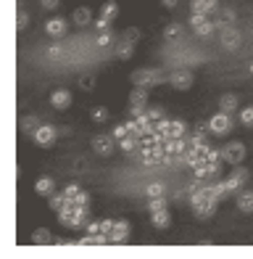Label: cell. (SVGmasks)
Wrapping results in <instances>:
<instances>
[{"mask_svg": "<svg viewBox=\"0 0 253 259\" xmlns=\"http://www.w3.org/2000/svg\"><path fill=\"white\" fill-rule=\"evenodd\" d=\"M222 154H224V164H229V167H237V164H243L245 156H248V148L243 140H232V143H227L222 148Z\"/></svg>", "mask_w": 253, "mask_h": 259, "instance_id": "6da1fadb", "label": "cell"}, {"mask_svg": "<svg viewBox=\"0 0 253 259\" xmlns=\"http://www.w3.org/2000/svg\"><path fill=\"white\" fill-rule=\"evenodd\" d=\"M229 130H232V114L216 111L211 119H209V133H211L214 138H224V135H229Z\"/></svg>", "mask_w": 253, "mask_h": 259, "instance_id": "7a4b0ae2", "label": "cell"}, {"mask_svg": "<svg viewBox=\"0 0 253 259\" xmlns=\"http://www.w3.org/2000/svg\"><path fill=\"white\" fill-rule=\"evenodd\" d=\"M164 82V77H161V72L158 69H137V72L132 74V85H137V88H156V85H161Z\"/></svg>", "mask_w": 253, "mask_h": 259, "instance_id": "3957f363", "label": "cell"}, {"mask_svg": "<svg viewBox=\"0 0 253 259\" xmlns=\"http://www.w3.org/2000/svg\"><path fill=\"white\" fill-rule=\"evenodd\" d=\"M190 27L198 37H211L214 29H216V19H209V14H193Z\"/></svg>", "mask_w": 253, "mask_h": 259, "instance_id": "277c9868", "label": "cell"}, {"mask_svg": "<svg viewBox=\"0 0 253 259\" xmlns=\"http://www.w3.org/2000/svg\"><path fill=\"white\" fill-rule=\"evenodd\" d=\"M90 148H93L98 156H111L113 151L119 148V140L113 135H95L93 140H90Z\"/></svg>", "mask_w": 253, "mask_h": 259, "instance_id": "5b68a950", "label": "cell"}, {"mask_svg": "<svg viewBox=\"0 0 253 259\" xmlns=\"http://www.w3.org/2000/svg\"><path fill=\"white\" fill-rule=\"evenodd\" d=\"M116 16H119V6L113 3V0H108V3H103L100 16L93 21V24H95V29H98V32H106V29L111 27V21L116 19Z\"/></svg>", "mask_w": 253, "mask_h": 259, "instance_id": "8992f818", "label": "cell"}, {"mask_svg": "<svg viewBox=\"0 0 253 259\" xmlns=\"http://www.w3.org/2000/svg\"><path fill=\"white\" fill-rule=\"evenodd\" d=\"M248 178H250V172H248L245 167H240V164H237V167H235L232 172H229L224 180H227V188H229V191H232V193H240V191L245 188Z\"/></svg>", "mask_w": 253, "mask_h": 259, "instance_id": "52a82bcc", "label": "cell"}, {"mask_svg": "<svg viewBox=\"0 0 253 259\" xmlns=\"http://www.w3.org/2000/svg\"><path fill=\"white\" fill-rule=\"evenodd\" d=\"M148 109V88H137L130 93V114L132 116H140Z\"/></svg>", "mask_w": 253, "mask_h": 259, "instance_id": "ba28073f", "label": "cell"}, {"mask_svg": "<svg viewBox=\"0 0 253 259\" xmlns=\"http://www.w3.org/2000/svg\"><path fill=\"white\" fill-rule=\"evenodd\" d=\"M164 148H166V154H169L171 159H185L187 148H190V140H187V135H185V138H166Z\"/></svg>", "mask_w": 253, "mask_h": 259, "instance_id": "9c48e42d", "label": "cell"}, {"mask_svg": "<svg viewBox=\"0 0 253 259\" xmlns=\"http://www.w3.org/2000/svg\"><path fill=\"white\" fill-rule=\"evenodd\" d=\"M32 138H34V143H37V146L48 148V146H53V140L58 138V127H53V124H40L37 133H34Z\"/></svg>", "mask_w": 253, "mask_h": 259, "instance_id": "30bf717a", "label": "cell"}, {"mask_svg": "<svg viewBox=\"0 0 253 259\" xmlns=\"http://www.w3.org/2000/svg\"><path fill=\"white\" fill-rule=\"evenodd\" d=\"M166 82L174 90H190L193 88V72H187V69H177V72H171L166 77Z\"/></svg>", "mask_w": 253, "mask_h": 259, "instance_id": "8fae6325", "label": "cell"}, {"mask_svg": "<svg viewBox=\"0 0 253 259\" xmlns=\"http://www.w3.org/2000/svg\"><path fill=\"white\" fill-rule=\"evenodd\" d=\"M66 32H69V21H66V19L55 16V19H50V21H45V34H48V37L61 40V37H66Z\"/></svg>", "mask_w": 253, "mask_h": 259, "instance_id": "7c38bea8", "label": "cell"}, {"mask_svg": "<svg viewBox=\"0 0 253 259\" xmlns=\"http://www.w3.org/2000/svg\"><path fill=\"white\" fill-rule=\"evenodd\" d=\"M132 235V228L126 220H116L113 222V230H111V243H126Z\"/></svg>", "mask_w": 253, "mask_h": 259, "instance_id": "4fadbf2b", "label": "cell"}, {"mask_svg": "<svg viewBox=\"0 0 253 259\" xmlns=\"http://www.w3.org/2000/svg\"><path fill=\"white\" fill-rule=\"evenodd\" d=\"M216 206H219V201L216 198H206V201H201L198 206H193V211H195V217L198 220H211L214 214H216Z\"/></svg>", "mask_w": 253, "mask_h": 259, "instance_id": "5bb4252c", "label": "cell"}, {"mask_svg": "<svg viewBox=\"0 0 253 259\" xmlns=\"http://www.w3.org/2000/svg\"><path fill=\"white\" fill-rule=\"evenodd\" d=\"M222 45H224L227 51L240 48V32H237L232 24H224V27H222Z\"/></svg>", "mask_w": 253, "mask_h": 259, "instance_id": "9a60e30c", "label": "cell"}, {"mask_svg": "<svg viewBox=\"0 0 253 259\" xmlns=\"http://www.w3.org/2000/svg\"><path fill=\"white\" fill-rule=\"evenodd\" d=\"M50 106H53V109H58V111H66L69 106H72V93H69L66 88L53 90V96H50Z\"/></svg>", "mask_w": 253, "mask_h": 259, "instance_id": "2e32d148", "label": "cell"}, {"mask_svg": "<svg viewBox=\"0 0 253 259\" xmlns=\"http://www.w3.org/2000/svg\"><path fill=\"white\" fill-rule=\"evenodd\" d=\"M219 8V0H190V11L193 14H214Z\"/></svg>", "mask_w": 253, "mask_h": 259, "instance_id": "e0dca14e", "label": "cell"}, {"mask_svg": "<svg viewBox=\"0 0 253 259\" xmlns=\"http://www.w3.org/2000/svg\"><path fill=\"white\" fill-rule=\"evenodd\" d=\"M34 193L42 196V198H50V196L55 193V183H53V178H40L37 183H34Z\"/></svg>", "mask_w": 253, "mask_h": 259, "instance_id": "ac0fdd59", "label": "cell"}, {"mask_svg": "<svg viewBox=\"0 0 253 259\" xmlns=\"http://www.w3.org/2000/svg\"><path fill=\"white\" fill-rule=\"evenodd\" d=\"M72 21L77 27H87V24H93V11H90L87 6H79L74 14H72Z\"/></svg>", "mask_w": 253, "mask_h": 259, "instance_id": "d6986e66", "label": "cell"}, {"mask_svg": "<svg viewBox=\"0 0 253 259\" xmlns=\"http://www.w3.org/2000/svg\"><path fill=\"white\" fill-rule=\"evenodd\" d=\"M151 222L158 228V230H166L171 225V214H169V209H156L151 211Z\"/></svg>", "mask_w": 253, "mask_h": 259, "instance_id": "ffe728a7", "label": "cell"}, {"mask_svg": "<svg viewBox=\"0 0 253 259\" xmlns=\"http://www.w3.org/2000/svg\"><path fill=\"white\" fill-rule=\"evenodd\" d=\"M219 111H224V114H235L237 111V96L235 93H224V96L219 98Z\"/></svg>", "mask_w": 253, "mask_h": 259, "instance_id": "44dd1931", "label": "cell"}, {"mask_svg": "<svg viewBox=\"0 0 253 259\" xmlns=\"http://www.w3.org/2000/svg\"><path fill=\"white\" fill-rule=\"evenodd\" d=\"M132 56H135V42H130V40L116 42V58L119 61H130Z\"/></svg>", "mask_w": 253, "mask_h": 259, "instance_id": "7402d4cb", "label": "cell"}, {"mask_svg": "<svg viewBox=\"0 0 253 259\" xmlns=\"http://www.w3.org/2000/svg\"><path fill=\"white\" fill-rule=\"evenodd\" d=\"M237 209L245 211V214H250L253 211V191H240L237 193Z\"/></svg>", "mask_w": 253, "mask_h": 259, "instance_id": "603a6c76", "label": "cell"}, {"mask_svg": "<svg viewBox=\"0 0 253 259\" xmlns=\"http://www.w3.org/2000/svg\"><path fill=\"white\" fill-rule=\"evenodd\" d=\"M119 148L124 151V154H137L140 151V138H135V135H126L119 140Z\"/></svg>", "mask_w": 253, "mask_h": 259, "instance_id": "cb8c5ba5", "label": "cell"}, {"mask_svg": "<svg viewBox=\"0 0 253 259\" xmlns=\"http://www.w3.org/2000/svg\"><path fill=\"white\" fill-rule=\"evenodd\" d=\"M53 241V235H50V230L48 228H37L32 233V243L34 246H45V243H50Z\"/></svg>", "mask_w": 253, "mask_h": 259, "instance_id": "d4e9b609", "label": "cell"}, {"mask_svg": "<svg viewBox=\"0 0 253 259\" xmlns=\"http://www.w3.org/2000/svg\"><path fill=\"white\" fill-rule=\"evenodd\" d=\"M145 196H148V201H153V198H166V188L161 183H151L148 191H145Z\"/></svg>", "mask_w": 253, "mask_h": 259, "instance_id": "484cf974", "label": "cell"}, {"mask_svg": "<svg viewBox=\"0 0 253 259\" xmlns=\"http://www.w3.org/2000/svg\"><path fill=\"white\" fill-rule=\"evenodd\" d=\"M42 122L37 119V116H27L24 122H21V133H27V135H34L37 133V127H40Z\"/></svg>", "mask_w": 253, "mask_h": 259, "instance_id": "4316f807", "label": "cell"}, {"mask_svg": "<svg viewBox=\"0 0 253 259\" xmlns=\"http://www.w3.org/2000/svg\"><path fill=\"white\" fill-rule=\"evenodd\" d=\"M164 37L166 40H179L182 37V24H177V21L174 24H166L164 27Z\"/></svg>", "mask_w": 253, "mask_h": 259, "instance_id": "83f0119b", "label": "cell"}, {"mask_svg": "<svg viewBox=\"0 0 253 259\" xmlns=\"http://www.w3.org/2000/svg\"><path fill=\"white\" fill-rule=\"evenodd\" d=\"M187 135V124L182 119H171V138H185Z\"/></svg>", "mask_w": 253, "mask_h": 259, "instance_id": "f1b7e54d", "label": "cell"}, {"mask_svg": "<svg viewBox=\"0 0 253 259\" xmlns=\"http://www.w3.org/2000/svg\"><path fill=\"white\" fill-rule=\"evenodd\" d=\"M64 206H66V196H64V191H61V193H53V196H50V209L55 211V214H58Z\"/></svg>", "mask_w": 253, "mask_h": 259, "instance_id": "f546056e", "label": "cell"}, {"mask_svg": "<svg viewBox=\"0 0 253 259\" xmlns=\"http://www.w3.org/2000/svg\"><path fill=\"white\" fill-rule=\"evenodd\" d=\"M108 116H111V114H108L106 106H98V109L93 111V122H95V124H106V122H108Z\"/></svg>", "mask_w": 253, "mask_h": 259, "instance_id": "4dcf8cb0", "label": "cell"}, {"mask_svg": "<svg viewBox=\"0 0 253 259\" xmlns=\"http://www.w3.org/2000/svg\"><path fill=\"white\" fill-rule=\"evenodd\" d=\"M111 45H116V42H113V34H111V29L100 32V34H98V48H111Z\"/></svg>", "mask_w": 253, "mask_h": 259, "instance_id": "1f68e13d", "label": "cell"}, {"mask_svg": "<svg viewBox=\"0 0 253 259\" xmlns=\"http://www.w3.org/2000/svg\"><path fill=\"white\" fill-rule=\"evenodd\" d=\"M69 204H74V206H79V209H87V206H90V193L79 191L77 198H74V201H69Z\"/></svg>", "mask_w": 253, "mask_h": 259, "instance_id": "d6a6232c", "label": "cell"}, {"mask_svg": "<svg viewBox=\"0 0 253 259\" xmlns=\"http://www.w3.org/2000/svg\"><path fill=\"white\" fill-rule=\"evenodd\" d=\"M240 122L245 127H253V106H245V109H240Z\"/></svg>", "mask_w": 253, "mask_h": 259, "instance_id": "836d02e7", "label": "cell"}, {"mask_svg": "<svg viewBox=\"0 0 253 259\" xmlns=\"http://www.w3.org/2000/svg\"><path fill=\"white\" fill-rule=\"evenodd\" d=\"M113 138H116V140H121V138H126V135H132V130H130V124H116V127H113V133H111Z\"/></svg>", "mask_w": 253, "mask_h": 259, "instance_id": "e575fe53", "label": "cell"}, {"mask_svg": "<svg viewBox=\"0 0 253 259\" xmlns=\"http://www.w3.org/2000/svg\"><path fill=\"white\" fill-rule=\"evenodd\" d=\"M79 88L90 93V90L95 88V77H93V74H82V77H79Z\"/></svg>", "mask_w": 253, "mask_h": 259, "instance_id": "d590c367", "label": "cell"}, {"mask_svg": "<svg viewBox=\"0 0 253 259\" xmlns=\"http://www.w3.org/2000/svg\"><path fill=\"white\" fill-rule=\"evenodd\" d=\"M27 24H29L27 11H19V14H16V29H19V32H21V29H27Z\"/></svg>", "mask_w": 253, "mask_h": 259, "instance_id": "8d00e7d4", "label": "cell"}, {"mask_svg": "<svg viewBox=\"0 0 253 259\" xmlns=\"http://www.w3.org/2000/svg\"><path fill=\"white\" fill-rule=\"evenodd\" d=\"M113 222H116V220H100V233H103V235H108V238H111Z\"/></svg>", "mask_w": 253, "mask_h": 259, "instance_id": "74e56055", "label": "cell"}, {"mask_svg": "<svg viewBox=\"0 0 253 259\" xmlns=\"http://www.w3.org/2000/svg\"><path fill=\"white\" fill-rule=\"evenodd\" d=\"M124 40L137 42V40H140V29H135V27H132V29H126V32H124Z\"/></svg>", "mask_w": 253, "mask_h": 259, "instance_id": "f35d334b", "label": "cell"}, {"mask_svg": "<svg viewBox=\"0 0 253 259\" xmlns=\"http://www.w3.org/2000/svg\"><path fill=\"white\" fill-rule=\"evenodd\" d=\"M58 3H61V0H40V6L45 11H55V8H58Z\"/></svg>", "mask_w": 253, "mask_h": 259, "instance_id": "ab89813d", "label": "cell"}, {"mask_svg": "<svg viewBox=\"0 0 253 259\" xmlns=\"http://www.w3.org/2000/svg\"><path fill=\"white\" fill-rule=\"evenodd\" d=\"M145 111H148V116H151L153 122H158V119H164V111H161V109H145Z\"/></svg>", "mask_w": 253, "mask_h": 259, "instance_id": "60d3db41", "label": "cell"}, {"mask_svg": "<svg viewBox=\"0 0 253 259\" xmlns=\"http://www.w3.org/2000/svg\"><path fill=\"white\" fill-rule=\"evenodd\" d=\"M61 53H64V51H61V45H53V48L48 51V56H50V58H61Z\"/></svg>", "mask_w": 253, "mask_h": 259, "instance_id": "b9f144b4", "label": "cell"}, {"mask_svg": "<svg viewBox=\"0 0 253 259\" xmlns=\"http://www.w3.org/2000/svg\"><path fill=\"white\" fill-rule=\"evenodd\" d=\"M235 19V11L232 8H224V21H232Z\"/></svg>", "mask_w": 253, "mask_h": 259, "instance_id": "7bdbcfd3", "label": "cell"}, {"mask_svg": "<svg viewBox=\"0 0 253 259\" xmlns=\"http://www.w3.org/2000/svg\"><path fill=\"white\" fill-rule=\"evenodd\" d=\"M161 6H164V8H174L177 0H161Z\"/></svg>", "mask_w": 253, "mask_h": 259, "instance_id": "ee69618b", "label": "cell"}, {"mask_svg": "<svg viewBox=\"0 0 253 259\" xmlns=\"http://www.w3.org/2000/svg\"><path fill=\"white\" fill-rule=\"evenodd\" d=\"M250 74H253V64H250Z\"/></svg>", "mask_w": 253, "mask_h": 259, "instance_id": "f6af8a7d", "label": "cell"}]
</instances>
